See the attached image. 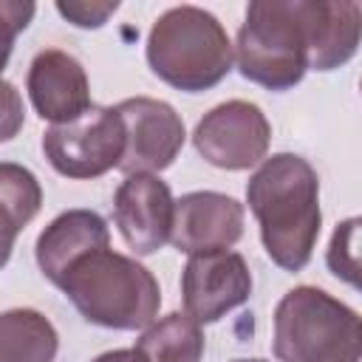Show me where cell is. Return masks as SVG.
Here are the masks:
<instances>
[{
  "instance_id": "cell-1",
  "label": "cell",
  "mask_w": 362,
  "mask_h": 362,
  "mask_svg": "<svg viewBox=\"0 0 362 362\" xmlns=\"http://www.w3.org/2000/svg\"><path fill=\"white\" fill-rule=\"evenodd\" d=\"M246 204L269 260L283 272L305 269L322 226L317 170L297 153H274L252 173Z\"/></svg>"
},
{
  "instance_id": "cell-2",
  "label": "cell",
  "mask_w": 362,
  "mask_h": 362,
  "mask_svg": "<svg viewBox=\"0 0 362 362\" xmlns=\"http://www.w3.org/2000/svg\"><path fill=\"white\" fill-rule=\"evenodd\" d=\"M90 325L139 331L158 317L161 288L147 266L110 246L90 252L57 286Z\"/></svg>"
},
{
  "instance_id": "cell-3",
  "label": "cell",
  "mask_w": 362,
  "mask_h": 362,
  "mask_svg": "<svg viewBox=\"0 0 362 362\" xmlns=\"http://www.w3.org/2000/svg\"><path fill=\"white\" fill-rule=\"evenodd\" d=\"M150 71L175 90L204 93L232 71V42L215 14L198 6L167 8L147 34Z\"/></svg>"
},
{
  "instance_id": "cell-4",
  "label": "cell",
  "mask_w": 362,
  "mask_h": 362,
  "mask_svg": "<svg viewBox=\"0 0 362 362\" xmlns=\"http://www.w3.org/2000/svg\"><path fill=\"white\" fill-rule=\"evenodd\" d=\"M272 351L280 362H359V314L317 286H297L274 308Z\"/></svg>"
},
{
  "instance_id": "cell-5",
  "label": "cell",
  "mask_w": 362,
  "mask_h": 362,
  "mask_svg": "<svg viewBox=\"0 0 362 362\" xmlns=\"http://www.w3.org/2000/svg\"><path fill=\"white\" fill-rule=\"evenodd\" d=\"M232 57L240 76L260 88L280 93L300 85L308 71V51L294 0L249 3Z\"/></svg>"
},
{
  "instance_id": "cell-6",
  "label": "cell",
  "mask_w": 362,
  "mask_h": 362,
  "mask_svg": "<svg viewBox=\"0 0 362 362\" xmlns=\"http://www.w3.org/2000/svg\"><path fill=\"white\" fill-rule=\"evenodd\" d=\"M48 164L74 181H90L119 167L124 153V124L116 107L90 105L79 119L51 124L42 133Z\"/></svg>"
},
{
  "instance_id": "cell-7",
  "label": "cell",
  "mask_w": 362,
  "mask_h": 362,
  "mask_svg": "<svg viewBox=\"0 0 362 362\" xmlns=\"http://www.w3.org/2000/svg\"><path fill=\"white\" fill-rule=\"evenodd\" d=\"M272 124L266 113L246 99H229L215 105L192 130V144L221 170H249L269 153Z\"/></svg>"
},
{
  "instance_id": "cell-8",
  "label": "cell",
  "mask_w": 362,
  "mask_h": 362,
  "mask_svg": "<svg viewBox=\"0 0 362 362\" xmlns=\"http://www.w3.org/2000/svg\"><path fill=\"white\" fill-rule=\"evenodd\" d=\"M116 113L124 124V153L119 161V170L124 175H156L178 158L187 141V127L170 102L133 96L119 102Z\"/></svg>"
},
{
  "instance_id": "cell-9",
  "label": "cell",
  "mask_w": 362,
  "mask_h": 362,
  "mask_svg": "<svg viewBox=\"0 0 362 362\" xmlns=\"http://www.w3.org/2000/svg\"><path fill=\"white\" fill-rule=\"evenodd\" d=\"M252 294V272L243 255L232 249L189 255L181 272V300L184 314L198 325L218 322Z\"/></svg>"
},
{
  "instance_id": "cell-10",
  "label": "cell",
  "mask_w": 362,
  "mask_h": 362,
  "mask_svg": "<svg viewBox=\"0 0 362 362\" xmlns=\"http://www.w3.org/2000/svg\"><path fill=\"white\" fill-rule=\"evenodd\" d=\"M173 209L170 184L150 173L127 175L113 195V221L136 255H153L170 240Z\"/></svg>"
},
{
  "instance_id": "cell-11",
  "label": "cell",
  "mask_w": 362,
  "mask_h": 362,
  "mask_svg": "<svg viewBox=\"0 0 362 362\" xmlns=\"http://www.w3.org/2000/svg\"><path fill=\"white\" fill-rule=\"evenodd\" d=\"M243 238V204L232 195L198 189L175 201L170 243L184 255L221 252Z\"/></svg>"
},
{
  "instance_id": "cell-12",
  "label": "cell",
  "mask_w": 362,
  "mask_h": 362,
  "mask_svg": "<svg viewBox=\"0 0 362 362\" xmlns=\"http://www.w3.org/2000/svg\"><path fill=\"white\" fill-rule=\"evenodd\" d=\"M25 90L37 116L51 124L74 122L93 105L82 62L62 48H42L31 59Z\"/></svg>"
},
{
  "instance_id": "cell-13",
  "label": "cell",
  "mask_w": 362,
  "mask_h": 362,
  "mask_svg": "<svg viewBox=\"0 0 362 362\" xmlns=\"http://www.w3.org/2000/svg\"><path fill=\"white\" fill-rule=\"evenodd\" d=\"M308 71H334L354 59L362 31V6L354 0H294Z\"/></svg>"
},
{
  "instance_id": "cell-14",
  "label": "cell",
  "mask_w": 362,
  "mask_h": 362,
  "mask_svg": "<svg viewBox=\"0 0 362 362\" xmlns=\"http://www.w3.org/2000/svg\"><path fill=\"white\" fill-rule=\"evenodd\" d=\"M110 246V229L93 209H68L57 215L37 238L34 255L40 272L59 286V280L90 252Z\"/></svg>"
},
{
  "instance_id": "cell-15",
  "label": "cell",
  "mask_w": 362,
  "mask_h": 362,
  "mask_svg": "<svg viewBox=\"0 0 362 362\" xmlns=\"http://www.w3.org/2000/svg\"><path fill=\"white\" fill-rule=\"evenodd\" d=\"M57 351V328L37 308H8L0 314V362H54Z\"/></svg>"
},
{
  "instance_id": "cell-16",
  "label": "cell",
  "mask_w": 362,
  "mask_h": 362,
  "mask_svg": "<svg viewBox=\"0 0 362 362\" xmlns=\"http://www.w3.org/2000/svg\"><path fill=\"white\" fill-rule=\"evenodd\" d=\"M204 345L201 325L181 311H173L141 331L133 354L136 362H201Z\"/></svg>"
},
{
  "instance_id": "cell-17",
  "label": "cell",
  "mask_w": 362,
  "mask_h": 362,
  "mask_svg": "<svg viewBox=\"0 0 362 362\" xmlns=\"http://www.w3.org/2000/svg\"><path fill=\"white\" fill-rule=\"evenodd\" d=\"M0 204L20 226L31 223L42 206V187L37 175L14 161H0Z\"/></svg>"
},
{
  "instance_id": "cell-18",
  "label": "cell",
  "mask_w": 362,
  "mask_h": 362,
  "mask_svg": "<svg viewBox=\"0 0 362 362\" xmlns=\"http://www.w3.org/2000/svg\"><path fill=\"white\" fill-rule=\"evenodd\" d=\"M356 229H359V218H348L334 229L331 246H328V269L342 277L345 283L356 286Z\"/></svg>"
},
{
  "instance_id": "cell-19",
  "label": "cell",
  "mask_w": 362,
  "mask_h": 362,
  "mask_svg": "<svg viewBox=\"0 0 362 362\" xmlns=\"http://www.w3.org/2000/svg\"><path fill=\"white\" fill-rule=\"evenodd\" d=\"M37 6L34 3H23V0H0V74L11 59V48L17 34H23L28 28V23L34 20Z\"/></svg>"
},
{
  "instance_id": "cell-20",
  "label": "cell",
  "mask_w": 362,
  "mask_h": 362,
  "mask_svg": "<svg viewBox=\"0 0 362 362\" xmlns=\"http://www.w3.org/2000/svg\"><path fill=\"white\" fill-rule=\"evenodd\" d=\"M23 122H25L23 96L8 79L0 76V144L11 141L23 130Z\"/></svg>"
},
{
  "instance_id": "cell-21",
  "label": "cell",
  "mask_w": 362,
  "mask_h": 362,
  "mask_svg": "<svg viewBox=\"0 0 362 362\" xmlns=\"http://www.w3.org/2000/svg\"><path fill=\"white\" fill-rule=\"evenodd\" d=\"M119 8L116 0H107V3H85V0H76V3H57V11L74 23L76 28H99L107 23V17Z\"/></svg>"
},
{
  "instance_id": "cell-22",
  "label": "cell",
  "mask_w": 362,
  "mask_h": 362,
  "mask_svg": "<svg viewBox=\"0 0 362 362\" xmlns=\"http://www.w3.org/2000/svg\"><path fill=\"white\" fill-rule=\"evenodd\" d=\"M20 229H23V226L14 221V215L0 204V269H6V263L11 260L14 240H17Z\"/></svg>"
},
{
  "instance_id": "cell-23",
  "label": "cell",
  "mask_w": 362,
  "mask_h": 362,
  "mask_svg": "<svg viewBox=\"0 0 362 362\" xmlns=\"http://www.w3.org/2000/svg\"><path fill=\"white\" fill-rule=\"evenodd\" d=\"M93 362H136V354H133V348H116V351L96 356Z\"/></svg>"
},
{
  "instance_id": "cell-24",
  "label": "cell",
  "mask_w": 362,
  "mask_h": 362,
  "mask_svg": "<svg viewBox=\"0 0 362 362\" xmlns=\"http://www.w3.org/2000/svg\"><path fill=\"white\" fill-rule=\"evenodd\" d=\"M232 362H269V359H257L255 356V359H232Z\"/></svg>"
}]
</instances>
